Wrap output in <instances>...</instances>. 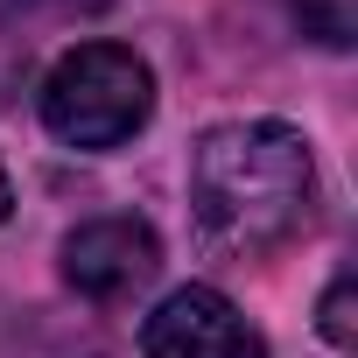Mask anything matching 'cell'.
Instances as JSON below:
<instances>
[{"mask_svg":"<svg viewBox=\"0 0 358 358\" xmlns=\"http://www.w3.org/2000/svg\"><path fill=\"white\" fill-rule=\"evenodd\" d=\"M316 330H323V344H337V351H351V344H358V323H351V267H337V274H330L323 309H316Z\"/></svg>","mask_w":358,"mask_h":358,"instance_id":"obj_6","label":"cell"},{"mask_svg":"<svg viewBox=\"0 0 358 358\" xmlns=\"http://www.w3.org/2000/svg\"><path fill=\"white\" fill-rule=\"evenodd\" d=\"M8 211H15V190H8V169H0V225H8Z\"/></svg>","mask_w":358,"mask_h":358,"instance_id":"obj_8","label":"cell"},{"mask_svg":"<svg viewBox=\"0 0 358 358\" xmlns=\"http://www.w3.org/2000/svg\"><path fill=\"white\" fill-rule=\"evenodd\" d=\"M190 211L197 239L225 260H260L309 232L316 162L288 120H218L190 148Z\"/></svg>","mask_w":358,"mask_h":358,"instance_id":"obj_1","label":"cell"},{"mask_svg":"<svg viewBox=\"0 0 358 358\" xmlns=\"http://www.w3.org/2000/svg\"><path fill=\"white\" fill-rule=\"evenodd\" d=\"M288 15H295L302 36H316L323 50H351V43H358V0H288Z\"/></svg>","mask_w":358,"mask_h":358,"instance_id":"obj_5","label":"cell"},{"mask_svg":"<svg viewBox=\"0 0 358 358\" xmlns=\"http://www.w3.org/2000/svg\"><path fill=\"white\" fill-rule=\"evenodd\" d=\"M29 8H50V15H99L106 0H29Z\"/></svg>","mask_w":358,"mask_h":358,"instance_id":"obj_7","label":"cell"},{"mask_svg":"<svg viewBox=\"0 0 358 358\" xmlns=\"http://www.w3.org/2000/svg\"><path fill=\"white\" fill-rule=\"evenodd\" d=\"M141 351L148 358H267V337L239 316L232 295L190 281L155 302V316L141 323Z\"/></svg>","mask_w":358,"mask_h":358,"instance_id":"obj_3","label":"cell"},{"mask_svg":"<svg viewBox=\"0 0 358 358\" xmlns=\"http://www.w3.org/2000/svg\"><path fill=\"white\" fill-rule=\"evenodd\" d=\"M155 120V71L127 43H78L43 78V127L64 148L106 155Z\"/></svg>","mask_w":358,"mask_h":358,"instance_id":"obj_2","label":"cell"},{"mask_svg":"<svg viewBox=\"0 0 358 358\" xmlns=\"http://www.w3.org/2000/svg\"><path fill=\"white\" fill-rule=\"evenodd\" d=\"M162 267V239L148 218H92L64 239V281L92 302H127Z\"/></svg>","mask_w":358,"mask_h":358,"instance_id":"obj_4","label":"cell"}]
</instances>
